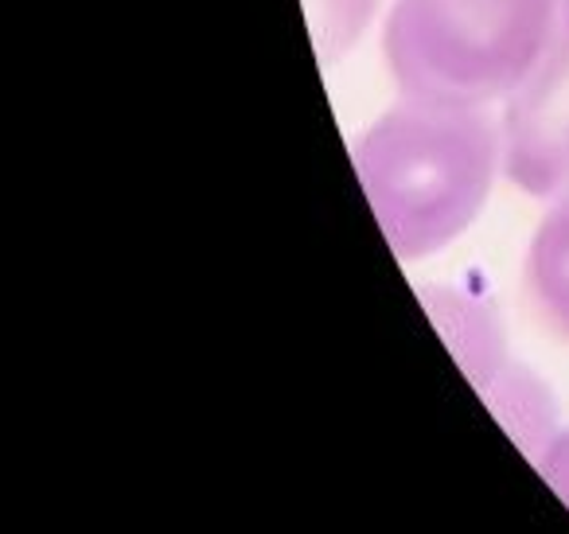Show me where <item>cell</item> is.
<instances>
[{
    "mask_svg": "<svg viewBox=\"0 0 569 534\" xmlns=\"http://www.w3.org/2000/svg\"><path fill=\"white\" fill-rule=\"evenodd\" d=\"M499 145L480 106L418 98L367 129L356 145V168L395 254L426 258L480 215Z\"/></svg>",
    "mask_w": 569,
    "mask_h": 534,
    "instance_id": "obj_1",
    "label": "cell"
},
{
    "mask_svg": "<svg viewBox=\"0 0 569 534\" xmlns=\"http://www.w3.org/2000/svg\"><path fill=\"white\" fill-rule=\"evenodd\" d=\"M561 36L569 40V0H561Z\"/></svg>",
    "mask_w": 569,
    "mask_h": 534,
    "instance_id": "obj_6",
    "label": "cell"
},
{
    "mask_svg": "<svg viewBox=\"0 0 569 534\" xmlns=\"http://www.w3.org/2000/svg\"><path fill=\"white\" fill-rule=\"evenodd\" d=\"M561 36V0H398L387 63L418 102L483 106L511 98Z\"/></svg>",
    "mask_w": 569,
    "mask_h": 534,
    "instance_id": "obj_2",
    "label": "cell"
},
{
    "mask_svg": "<svg viewBox=\"0 0 569 534\" xmlns=\"http://www.w3.org/2000/svg\"><path fill=\"white\" fill-rule=\"evenodd\" d=\"M503 168L530 196L569 191V40L553 51L507 102Z\"/></svg>",
    "mask_w": 569,
    "mask_h": 534,
    "instance_id": "obj_3",
    "label": "cell"
},
{
    "mask_svg": "<svg viewBox=\"0 0 569 534\" xmlns=\"http://www.w3.org/2000/svg\"><path fill=\"white\" fill-rule=\"evenodd\" d=\"M546 461H542V472L546 479H550V487L561 495V500L569 503V433H561L558 441H553L550 448H546Z\"/></svg>",
    "mask_w": 569,
    "mask_h": 534,
    "instance_id": "obj_5",
    "label": "cell"
},
{
    "mask_svg": "<svg viewBox=\"0 0 569 534\" xmlns=\"http://www.w3.org/2000/svg\"><path fill=\"white\" fill-rule=\"evenodd\" d=\"M527 297L546 328L569 336V191L535 230L527 254Z\"/></svg>",
    "mask_w": 569,
    "mask_h": 534,
    "instance_id": "obj_4",
    "label": "cell"
}]
</instances>
